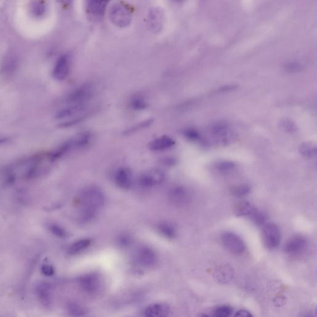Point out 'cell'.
I'll use <instances>...</instances> for the list:
<instances>
[{"label": "cell", "mask_w": 317, "mask_h": 317, "mask_svg": "<svg viewBox=\"0 0 317 317\" xmlns=\"http://www.w3.org/2000/svg\"><path fill=\"white\" fill-rule=\"evenodd\" d=\"M235 167L234 164L232 162H223L218 166L219 170L222 171H227L232 170Z\"/></svg>", "instance_id": "836d02e7"}, {"label": "cell", "mask_w": 317, "mask_h": 317, "mask_svg": "<svg viewBox=\"0 0 317 317\" xmlns=\"http://www.w3.org/2000/svg\"><path fill=\"white\" fill-rule=\"evenodd\" d=\"M42 272L46 276H51L54 274V269L50 265L46 264L42 267Z\"/></svg>", "instance_id": "e575fe53"}, {"label": "cell", "mask_w": 317, "mask_h": 317, "mask_svg": "<svg viewBox=\"0 0 317 317\" xmlns=\"http://www.w3.org/2000/svg\"><path fill=\"white\" fill-rule=\"evenodd\" d=\"M233 209L234 212L237 216H248L249 218L257 210L250 202L246 201L237 202Z\"/></svg>", "instance_id": "d6986e66"}, {"label": "cell", "mask_w": 317, "mask_h": 317, "mask_svg": "<svg viewBox=\"0 0 317 317\" xmlns=\"http://www.w3.org/2000/svg\"><path fill=\"white\" fill-rule=\"evenodd\" d=\"M18 68V59L14 56H8L2 62L1 72L4 76H12L16 71Z\"/></svg>", "instance_id": "ffe728a7"}, {"label": "cell", "mask_w": 317, "mask_h": 317, "mask_svg": "<svg viewBox=\"0 0 317 317\" xmlns=\"http://www.w3.org/2000/svg\"><path fill=\"white\" fill-rule=\"evenodd\" d=\"M70 312L74 316H82L85 314L84 309L76 304H72L69 306Z\"/></svg>", "instance_id": "4dcf8cb0"}, {"label": "cell", "mask_w": 317, "mask_h": 317, "mask_svg": "<svg viewBox=\"0 0 317 317\" xmlns=\"http://www.w3.org/2000/svg\"><path fill=\"white\" fill-rule=\"evenodd\" d=\"M94 87L90 83H85L72 90L67 95L66 101L69 104H86L94 94Z\"/></svg>", "instance_id": "3957f363"}, {"label": "cell", "mask_w": 317, "mask_h": 317, "mask_svg": "<svg viewBox=\"0 0 317 317\" xmlns=\"http://www.w3.org/2000/svg\"><path fill=\"white\" fill-rule=\"evenodd\" d=\"M232 313V308L228 306H222L216 310L214 316L218 317L230 316Z\"/></svg>", "instance_id": "f1b7e54d"}, {"label": "cell", "mask_w": 317, "mask_h": 317, "mask_svg": "<svg viewBox=\"0 0 317 317\" xmlns=\"http://www.w3.org/2000/svg\"><path fill=\"white\" fill-rule=\"evenodd\" d=\"M72 0H57V2H58L60 4L64 7L70 6L72 4Z\"/></svg>", "instance_id": "74e56055"}, {"label": "cell", "mask_w": 317, "mask_h": 317, "mask_svg": "<svg viewBox=\"0 0 317 317\" xmlns=\"http://www.w3.org/2000/svg\"><path fill=\"white\" fill-rule=\"evenodd\" d=\"M30 11L34 16H42L46 11V2L44 0H34L31 4Z\"/></svg>", "instance_id": "cb8c5ba5"}, {"label": "cell", "mask_w": 317, "mask_h": 317, "mask_svg": "<svg viewBox=\"0 0 317 317\" xmlns=\"http://www.w3.org/2000/svg\"><path fill=\"white\" fill-rule=\"evenodd\" d=\"M86 104H70L69 106H66L57 112L56 114V118L57 119L62 120L72 116H76L78 114L84 112L86 109Z\"/></svg>", "instance_id": "2e32d148"}, {"label": "cell", "mask_w": 317, "mask_h": 317, "mask_svg": "<svg viewBox=\"0 0 317 317\" xmlns=\"http://www.w3.org/2000/svg\"><path fill=\"white\" fill-rule=\"evenodd\" d=\"M92 244V240L89 238L80 239L75 242L68 248V253L70 254H76L80 253L89 248Z\"/></svg>", "instance_id": "44dd1931"}, {"label": "cell", "mask_w": 317, "mask_h": 317, "mask_svg": "<svg viewBox=\"0 0 317 317\" xmlns=\"http://www.w3.org/2000/svg\"><path fill=\"white\" fill-rule=\"evenodd\" d=\"M263 239L266 248L272 250L280 245L282 235L280 228L276 224L269 223L264 226L263 228Z\"/></svg>", "instance_id": "8992f818"}, {"label": "cell", "mask_w": 317, "mask_h": 317, "mask_svg": "<svg viewBox=\"0 0 317 317\" xmlns=\"http://www.w3.org/2000/svg\"><path fill=\"white\" fill-rule=\"evenodd\" d=\"M235 316L241 317H250L252 316V315L248 310H240L236 312Z\"/></svg>", "instance_id": "8d00e7d4"}, {"label": "cell", "mask_w": 317, "mask_h": 317, "mask_svg": "<svg viewBox=\"0 0 317 317\" xmlns=\"http://www.w3.org/2000/svg\"><path fill=\"white\" fill-rule=\"evenodd\" d=\"M250 192V187L248 186H242L234 187L232 189L231 193L236 197H243L246 196Z\"/></svg>", "instance_id": "83f0119b"}, {"label": "cell", "mask_w": 317, "mask_h": 317, "mask_svg": "<svg viewBox=\"0 0 317 317\" xmlns=\"http://www.w3.org/2000/svg\"><path fill=\"white\" fill-rule=\"evenodd\" d=\"M300 152L306 158H313L316 156V146L312 142H304L300 147Z\"/></svg>", "instance_id": "7402d4cb"}, {"label": "cell", "mask_w": 317, "mask_h": 317, "mask_svg": "<svg viewBox=\"0 0 317 317\" xmlns=\"http://www.w3.org/2000/svg\"><path fill=\"white\" fill-rule=\"evenodd\" d=\"M136 260L140 266L144 268H150L156 264L157 256L152 248L148 246H142L136 252Z\"/></svg>", "instance_id": "9c48e42d"}, {"label": "cell", "mask_w": 317, "mask_h": 317, "mask_svg": "<svg viewBox=\"0 0 317 317\" xmlns=\"http://www.w3.org/2000/svg\"><path fill=\"white\" fill-rule=\"evenodd\" d=\"M168 198L173 204L176 206H184L188 204L190 196L188 191L182 186L174 187L168 194Z\"/></svg>", "instance_id": "5bb4252c"}, {"label": "cell", "mask_w": 317, "mask_h": 317, "mask_svg": "<svg viewBox=\"0 0 317 317\" xmlns=\"http://www.w3.org/2000/svg\"><path fill=\"white\" fill-rule=\"evenodd\" d=\"M110 0H88V14L94 19H100L105 14L106 6Z\"/></svg>", "instance_id": "8fae6325"}, {"label": "cell", "mask_w": 317, "mask_h": 317, "mask_svg": "<svg viewBox=\"0 0 317 317\" xmlns=\"http://www.w3.org/2000/svg\"><path fill=\"white\" fill-rule=\"evenodd\" d=\"M158 230L165 238H173L176 236V230L172 225L168 223H162L158 225Z\"/></svg>", "instance_id": "d4e9b609"}, {"label": "cell", "mask_w": 317, "mask_h": 317, "mask_svg": "<svg viewBox=\"0 0 317 317\" xmlns=\"http://www.w3.org/2000/svg\"><path fill=\"white\" fill-rule=\"evenodd\" d=\"M70 63L68 56L63 54L57 60L53 70V76L58 80H64L68 76Z\"/></svg>", "instance_id": "30bf717a"}, {"label": "cell", "mask_w": 317, "mask_h": 317, "mask_svg": "<svg viewBox=\"0 0 317 317\" xmlns=\"http://www.w3.org/2000/svg\"><path fill=\"white\" fill-rule=\"evenodd\" d=\"M234 270L228 264H222L216 268L214 276L218 282L222 284H227L232 280L234 277Z\"/></svg>", "instance_id": "9a60e30c"}, {"label": "cell", "mask_w": 317, "mask_h": 317, "mask_svg": "<svg viewBox=\"0 0 317 317\" xmlns=\"http://www.w3.org/2000/svg\"><path fill=\"white\" fill-rule=\"evenodd\" d=\"M130 242V238L127 237V236H124V237H122L120 238V243L122 244H124V245H126Z\"/></svg>", "instance_id": "f35d334b"}, {"label": "cell", "mask_w": 317, "mask_h": 317, "mask_svg": "<svg viewBox=\"0 0 317 317\" xmlns=\"http://www.w3.org/2000/svg\"><path fill=\"white\" fill-rule=\"evenodd\" d=\"M51 232L54 234V235L57 236V237L64 238L67 236V233L63 228L60 227L57 225H52L50 227Z\"/></svg>", "instance_id": "1f68e13d"}, {"label": "cell", "mask_w": 317, "mask_h": 317, "mask_svg": "<svg viewBox=\"0 0 317 317\" xmlns=\"http://www.w3.org/2000/svg\"><path fill=\"white\" fill-rule=\"evenodd\" d=\"M80 287L88 294H95L100 291L101 280L98 274H92L84 275L79 279Z\"/></svg>", "instance_id": "ba28073f"}, {"label": "cell", "mask_w": 317, "mask_h": 317, "mask_svg": "<svg viewBox=\"0 0 317 317\" xmlns=\"http://www.w3.org/2000/svg\"><path fill=\"white\" fill-rule=\"evenodd\" d=\"M176 144L175 140L168 136H162L150 142L149 148L153 152H162L170 149Z\"/></svg>", "instance_id": "ac0fdd59"}, {"label": "cell", "mask_w": 317, "mask_h": 317, "mask_svg": "<svg viewBox=\"0 0 317 317\" xmlns=\"http://www.w3.org/2000/svg\"><path fill=\"white\" fill-rule=\"evenodd\" d=\"M10 142L8 137L0 136V144H6Z\"/></svg>", "instance_id": "ab89813d"}, {"label": "cell", "mask_w": 317, "mask_h": 317, "mask_svg": "<svg viewBox=\"0 0 317 317\" xmlns=\"http://www.w3.org/2000/svg\"><path fill=\"white\" fill-rule=\"evenodd\" d=\"M130 106L132 110L141 111L148 108V104L146 100L142 96H135L131 98Z\"/></svg>", "instance_id": "603a6c76"}, {"label": "cell", "mask_w": 317, "mask_h": 317, "mask_svg": "<svg viewBox=\"0 0 317 317\" xmlns=\"http://www.w3.org/2000/svg\"><path fill=\"white\" fill-rule=\"evenodd\" d=\"M184 135L190 140H192V141H196V140H198L200 138V134L198 131H196V130L193 128H188L184 132Z\"/></svg>", "instance_id": "d6a6232c"}, {"label": "cell", "mask_w": 317, "mask_h": 317, "mask_svg": "<svg viewBox=\"0 0 317 317\" xmlns=\"http://www.w3.org/2000/svg\"><path fill=\"white\" fill-rule=\"evenodd\" d=\"M286 68L288 72H294L300 71V66L297 64H288V66L286 67Z\"/></svg>", "instance_id": "d590c367"}, {"label": "cell", "mask_w": 317, "mask_h": 317, "mask_svg": "<svg viewBox=\"0 0 317 317\" xmlns=\"http://www.w3.org/2000/svg\"><path fill=\"white\" fill-rule=\"evenodd\" d=\"M173 2H181L184 1V0H172Z\"/></svg>", "instance_id": "b9f144b4"}, {"label": "cell", "mask_w": 317, "mask_h": 317, "mask_svg": "<svg viewBox=\"0 0 317 317\" xmlns=\"http://www.w3.org/2000/svg\"><path fill=\"white\" fill-rule=\"evenodd\" d=\"M163 162H164L165 164L166 165L172 166L174 164V162H175V161L172 160V158H166V160H164Z\"/></svg>", "instance_id": "60d3db41"}, {"label": "cell", "mask_w": 317, "mask_h": 317, "mask_svg": "<svg viewBox=\"0 0 317 317\" xmlns=\"http://www.w3.org/2000/svg\"><path fill=\"white\" fill-rule=\"evenodd\" d=\"M116 186L122 189L128 190L132 186V174L130 170L126 168H121L116 170L114 176Z\"/></svg>", "instance_id": "4fadbf2b"}, {"label": "cell", "mask_w": 317, "mask_h": 317, "mask_svg": "<svg viewBox=\"0 0 317 317\" xmlns=\"http://www.w3.org/2000/svg\"><path fill=\"white\" fill-rule=\"evenodd\" d=\"M165 179V173L162 170L153 168L142 174L138 178V183L142 188H150L160 186Z\"/></svg>", "instance_id": "277c9868"}, {"label": "cell", "mask_w": 317, "mask_h": 317, "mask_svg": "<svg viewBox=\"0 0 317 317\" xmlns=\"http://www.w3.org/2000/svg\"><path fill=\"white\" fill-rule=\"evenodd\" d=\"M250 219L254 224L258 226H262L266 222V217L264 213L256 210L250 217Z\"/></svg>", "instance_id": "4316f807"}, {"label": "cell", "mask_w": 317, "mask_h": 317, "mask_svg": "<svg viewBox=\"0 0 317 317\" xmlns=\"http://www.w3.org/2000/svg\"><path fill=\"white\" fill-rule=\"evenodd\" d=\"M152 122L153 120L152 119L146 120L137 124L136 126H132V128H129L128 130L126 132V134H132V132L140 130L142 128H144L146 127L150 126V124H152Z\"/></svg>", "instance_id": "f546056e"}, {"label": "cell", "mask_w": 317, "mask_h": 317, "mask_svg": "<svg viewBox=\"0 0 317 317\" xmlns=\"http://www.w3.org/2000/svg\"><path fill=\"white\" fill-rule=\"evenodd\" d=\"M104 202V194L98 187L89 186L83 190L78 198L80 222L85 223L92 220L102 209Z\"/></svg>", "instance_id": "6da1fadb"}, {"label": "cell", "mask_w": 317, "mask_h": 317, "mask_svg": "<svg viewBox=\"0 0 317 317\" xmlns=\"http://www.w3.org/2000/svg\"><path fill=\"white\" fill-rule=\"evenodd\" d=\"M279 126L280 128L284 132L292 134V132L297 131V126L290 119L284 118L282 120V121L280 122Z\"/></svg>", "instance_id": "484cf974"}, {"label": "cell", "mask_w": 317, "mask_h": 317, "mask_svg": "<svg viewBox=\"0 0 317 317\" xmlns=\"http://www.w3.org/2000/svg\"><path fill=\"white\" fill-rule=\"evenodd\" d=\"M111 22L116 26L124 28L128 26L132 20V12L130 8L123 2H116L109 12Z\"/></svg>", "instance_id": "7a4b0ae2"}, {"label": "cell", "mask_w": 317, "mask_h": 317, "mask_svg": "<svg viewBox=\"0 0 317 317\" xmlns=\"http://www.w3.org/2000/svg\"><path fill=\"white\" fill-rule=\"evenodd\" d=\"M170 312V306L167 304L157 303L147 306L144 311V316L148 317L166 316H168Z\"/></svg>", "instance_id": "e0dca14e"}, {"label": "cell", "mask_w": 317, "mask_h": 317, "mask_svg": "<svg viewBox=\"0 0 317 317\" xmlns=\"http://www.w3.org/2000/svg\"><path fill=\"white\" fill-rule=\"evenodd\" d=\"M222 242L224 248L232 254H240L246 250L245 243L234 233L227 232L222 234Z\"/></svg>", "instance_id": "5b68a950"}, {"label": "cell", "mask_w": 317, "mask_h": 317, "mask_svg": "<svg viewBox=\"0 0 317 317\" xmlns=\"http://www.w3.org/2000/svg\"><path fill=\"white\" fill-rule=\"evenodd\" d=\"M308 241L306 238L301 236H296L290 239L286 244L284 251L290 254H296L302 253L305 250Z\"/></svg>", "instance_id": "7c38bea8"}, {"label": "cell", "mask_w": 317, "mask_h": 317, "mask_svg": "<svg viewBox=\"0 0 317 317\" xmlns=\"http://www.w3.org/2000/svg\"><path fill=\"white\" fill-rule=\"evenodd\" d=\"M146 24L149 30L153 34H158L162 30L164 24V14L160 8H153L148 12Z\"/></svg>", "instance_id": "52a82bcc"}]
</instances>
